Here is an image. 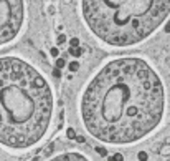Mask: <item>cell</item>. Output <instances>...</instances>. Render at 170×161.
Segmentation results:
<instances>
[{
  "label": "cell",
  "mask_w": 170,
  "mask_h": 161,
  "mask_svg": "<svg viewBox=\"0 0 170 161\" xmlns=\"http://www.w3.org/2000/svg\"><path fill=\"white\" fill-rule=\"evenodd\" d=\"M65 67H66V61L63 58H58L56 60V68H65Z\"/></svg>",
  "instance_id": "obj_8"
},
{
  "label": "cell",
  "mask_w": 170,
  "mask_h": 161,
  "mask_svg": "<svg viewBox=\"0 0 170 161\" xmlns=\"http://www.w3.org/2000/svg\"><path fill=\"white\" fill-rule=\"evenodd\" d=\"M88 30L109 47L125 48L149 38L170 15V0H81Z\"/></svg>",
  "instance_id": "obj_3"
},
{
  "label": "cell",
  "mask_w": 170,
  "mask_h": 161,
  "mask_svg": "<svg viewBox=\"0 0 170 161\" xmlns=\"http://www.w3.org/2000/svg\"><path fill=\"white\" fill-rule=\"evenodd\" d=\"M69 45H71V47H79V40L78 38H71V40H69Z\"/></svg>",
  "instance_id": "obj_9"
},
{
  "label": "cell",
  "mask_w": 170,
  "mask_h": 161,
  "mask_svg": "<svg viewBox=\"0 0 170 161\" xmlns=\"http://www.w3.org/2000/svg\"><path fill=\"white\" fill-rule=\"evenodd\" d=\"M53 73H55V76H59V68H56V70H55Z\"/></svg>",
  "instance_id": "obj_16"
},
{
  "label": "cell",
  "mask_w": 170,
  "mask_h": 161,
  "mask_svg": "<svg viewBox=\"0 0 170 161\" xmlns=\"http://www.w3.org/2000/svg\"><path fill=\"white\" fill-rule=\"evenodd\" d=\"M50 53H51V57H58V48H51V50H50Z\"/></svg>",
  "instance_id": "obj_10"
},
{
  "label": "cell",
  "mask_w": 170,
  "mask_h": 161,
  "mask_svg": "<svg viewBox=\"0 0 170 161\" xmlns=\"http://www.w3.org/2000/svg\"><path fill=\"white\" fill-rule=\"evenodd\" d=\"M23 0H0V47L8 45L20 35L25 25Z\"/></svg>",
  "instance_id": "obj_4"
},
{
  "label": "cell",
  "mask_w": 170,
  "mask_h": 161,
  "mask_svg": "<svg viewBox=\"0 0 170 161\" xmlns=\"http://www.w3.org/2000/svg\"><path fill=\"white\" fill-rule=\"evenodd\" d=\"M111 160H122V156H121V154H114Z\"/></svg>",
  "instance_id": "obj_15"
},
{
  "label": "cell",
  "mask_w": 170,
  "mask_h": 161,
  "mask_svg": "<svg viewBox=\"0 0 170 161\" xmlns=\"http://www.w3.org/2000/svg\"><path fill=\"white\" fill-rule=\"evenodd\" d=\"M53 160H88V158L81 153H63V154L55 156Z\"/></svg>",
  "instance_id": "obj_5"
},
{
  "label": "cell",
  "mask_w": 170,
  "mask_h": 161,
  "mask_svg": "<svg viewBox=\"0 0 170 161\" xmlns=\"http://www.w3.org/2000/svg\"><path fill=\"white\" fill-rule=\"evenodd\" d=\"M69 53H71L73 57H79V55H81V48L79 47H71L69 48Z\"/></svg>",
  "instance_id": "obj_6"
},
{
  "label": "cell",
  "mask_w": 170,
  "mask_h": 161,
  "mask_svg": "<svg viewBox=\"0 0 170 161\" xmlns=\"http://www.w3.org/2000/svg\"><path fill=\"white\" fill-rule=\"evenodd\" d=\"M96 149H98V153H99V154H106V149H104V148L98 146V148H96Z\"/></svg>",
  "instance_id": "obj_13"
},
{
  "label": "cell",
  "mask_w": 170,
  "mask_h": 161,
  "mask_svg": "<svg viewBox=\"0 0 170 161\" xmlns=\"http://www.w3.org/2000/svg\"><path fill=\"white\" fill-rule=\"evenodd\" d=\"M79 113L94 140L122 146L137 143L164 118V83L142 58H114L88 81L79 100Z\"/></svg>",
  "instance_id": "obj_1"
},
{
  "label": "cell",
  "mask_w": 170,
  "mask_h": 161,
  "mask_svg": "<svg viewBox=\"0 0 170 161\" xmlns=\"http://www.w3.org/2000/svg\"><path fill=\"white\" fill-rule=\"evenodd\" d=\"M165 30H167V32H170V23H169V27H165Z\"/></svg>",
  "instance_id": "obj_17"
},
{
  "label": "cell",
  "mask_w": 170,
  "mask_h": 161,
  "mask_svg": "<svg viewBox=\"0 0 170 161\" xmlns=\"http://www.w3.org/2000/svg\"><path fill=\"white\" fill-rule=\"evenodd\" d=\"M68 136H69V138H74V131H73V130H68Z\"/></svg>",
  "instance_id": "obj_14"
},
{
  "label": "cell",
  "mask_w": 170,
  "mask_h": 161,
  "mask_svg": "<svg viewBox=\"0 0 170 161\" xmlns=\"http://www.w3.org/2000/svg\"><path fill=\"white\" fill-rule=\"evenodd\" d=\"M68 68H69L71 72H76V70L79 68V63H78V61H71V63L68 65Z\"/></svg>",
  "instance_id": "obj_7"
},
{
  "label": "cell",
  "mask_w": 170,
  "mask_h": 161,
  "mask_svg": "<svg viewBox=\"0 0 170 161\" xmlns=\"http://www.w3.org/2000/svg\"><path fill=\"white\" fill-rule=\"evenodd\" d=\"M139 160H147V153L140 151V153H139Z\"/></svg>",
  "instance_id": "obj_11"
},
{
  "label": "cell",
  "mask_w": 170,
  "mask_h": 161,
  "mask_svg": "<svg viewBox=\"0 0 170 161\" xmlns=\"http://www.w3.org/2000/svg\"><path fill=\"white\" fill-rule=\"evenodd\" d=\"M65 40H66L65 35H59V37H58V43H65Z\"/></svg>",
  "instance_id": "obj_12"
},
{
  "label": "cell",
  "mask_w": 170,
  "mask_h": 161,
  "mask_svg": "<svg viewBox=\"0 0 170 161\" xmlns=\"http://www.w3.org/2000/svg\"><path fill=\"white\" fill-rule=\"evenodd\" d=\"M55 96L46 78L20 57H0V146L25 151L45 138Z\"/></svg>",
  "instance_id": "obj_2"
}]
</instances>
